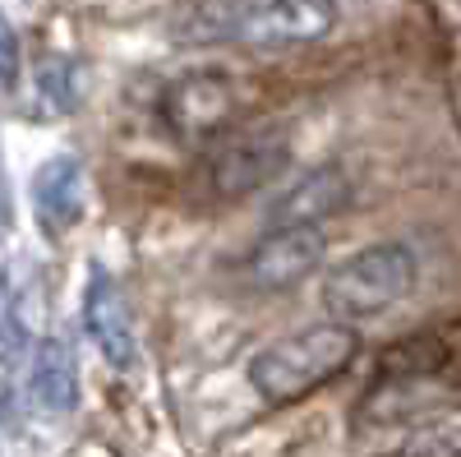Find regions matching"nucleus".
<instances>
[{
	"label": "nucleus",
	"instance_id": "f257e3e1",
	"mask_svg": "<svg viewBox=\"0 0 461 457\" xmlns=\"http://www.w3.org/2000/svg\"><path fill=\"white\" fill-rule=\"evenodd\" d=\"M356 356H360V328L328 319V324L295 328L277 342H267V347H258L245 365V379L258 402L291 407L328 388L337 374L351 370Z\"/></svg>",
	"mask_w": 461,
	"mask_h": 457
},
{
	"label": "nucleus",
	"instance_id": "f03ea898",
	"mask_svg": "<svg viewBox=\"0 0 461 457\" xmlns=\"http://www.w3.org/2000/svg\"><path fill=\"white\" fill-rule=\"evenodd\" d=\"M425 259L411 241H369L323 273V310L337 324H374L415 296Z\"/></svg>",
	"mask_w": 461,
	"mask_h": 457
},
{
	"label": "nucleus",
	"instance_id": "7ed1b4c3",
	"mask_svg": "<svg viewBox=\"0 0 461 457\" xmlns=\"http://www.w3.org/2000/svg\"><path fill=\"white\" fill-rule=\"evenodd\" d=\"M295 158L286 125H230L208 143V185L217 199H249L273 189Z\"/></svg>",
	"mask_w": 461,
	"mask_h": 457
},
{
	"label": "nucleus",
	"instance_id": "20e7f679",
	"mask_svg": "<svg viewBox=\"0 0 461 457\" xmlns=\"http://www.w3.org/2000/svg\"><path fill=\"white\" fill-rule=\"evenodd\" d=\"M341 23V0H249L230 10L226 42L245 51H300L319 47Z\"/></svg>",
	"mask_w": 461,
	"mask_h": 457
},
{
	"label": "nucleus",
	"instance_id": "39448f33",
	"mask_svg": "<svg viewBox=\"0 0 461 457\" xmlns=\"http://www.w3.org/2000/svg\"><path fill=\"white\" fill-rule=\"evenodd\" d=\"M236 121V79L221 69H189L162 93V125L180 143H212Z\"/></svg>",
	"mask_w": 461,
	"mask_h": 457
},
{
	"label": "nucleus",
	"instance_id": "423d86ee",
	"mask_svg": "<svg viewBox=\"0 0 461 457\" xmlns=\"http://www.w3.org/2000/svg\"><path fill=\"white\" fill-rule=\"evenodd\" d=\"M328 259L323 226H263V236L245 254V278L258 291H295Z\"/></svg>",
	"mask_w": 461,
	"mask_h": 457
},
{
	"label": "nucleus",
	"instance_id": "0eeeda50",
	"mask_svg": "<svg viewBox=\"0 0 461 457\" xmlns=\"http://www.w3.org/2000/svg\"><path fill=\"white\" fill-rule=\"evenodd\" d=\"M447 407V388L438 384V374H378L374 388L356 407L360 430H415L438 421V411Z\"/></svg>",
	"mask_w": 461,
	"mask_h": 457
},
{
	"label": "nucleus",
	"instance_id": "6e6552de",
	"mask_svg": "<svg viewBox=\"0 0 461 457\" xmlns=\"http://www.w3.org/2000/svg\"><path fill=\"white\" fill-rule=\"evenodd\" d=\"M356 199V180L337 162H319L267 199L263 226H328Z\"/></svg>",
	"mask_w": 461,
	"mask_h": 457
},
{
	"label": "nucleus",
	"instance_id": "1a4fd4ad",
	"mask_svg": "<svg viewBox=\"0 0 461 457\" xmlns=\"http://www.w3.org/2000/svg\"><path fill=\"white\" fill-rule=\"evenodd\" d=\"M84 328H88L93 347L102 352L106 365L130 370L139 361V337H134L130 300H125L121 282H115L106 269L88 273V287H84Z\"/></svg>",
	"mask_w": 461,
	"mask_h": 457
},
{
	"label": "nucleus",
	"instance_id": "9d476101",
	"mask_svg": "<svg viewBox=\"0 0 461 457\" xmlns=\"http://www.w3.org/2000/svg\"><path fill=\"white\" fill-rule=\"evenodd\" d=\"M32 213L47 236H65L84 217V167L69 152H56L32 176Z\"/></svg>",
	"mask_w": 461,
	"mask_h": 457
},
{
	"label": "nucleus",
	"instance_id": "9b49d317",
	"mask_svg": "<svg viewBox=\"0 0 461 457\" xmlns=\"http://www.w3.org/2000/svg\"><path fill=\"white\" fill-rule=\"evenodd\" d=\"M28 393L47 416H69L74 402H79V365H74V352L60 337L37 342L32 370H28Z\"/></svg>",
	"mask_w": 461,
	"mask_h": 457
},
{
	"label": "nucleus",
	"instance_id": "f8f14e48",
	"mask_svg": "<svg viewBox=\"0 0 461 457\" xmlns=\"http://www.w3.org/2000/svg\"><path fill=\"white\" fill-rule=\"evenodd\" d=\"M393 457H461V421H429L406 430Z\"/></svg>",
	"mask_w": 461,
	"mask_h": 457
},
{
	"label": "nucleus",
	"instance_id": "ddd939ff",
	"mask_svg": "<svg viewBox=\"0 0 461 457\" xmlns=\"http://www.w3.org/2000/svg\"><path fill=\"white\" fill-rule=\"evenodd\" d=\"M37 93H42L56 111H69L74 97H79V88H74V65L60 60V56L42 60V65H37Z\"/></svg>",
	"mask_w": 461,
	"mask_h": 457
},
{
	"label": "nucleus",
	"instance_id": "4468645a",
	"mask_svg": "<svg viewBox=\"0 0 461 457\" xmlns=\"http://www.w3.org/2000/svg\"><path fill=\"white\" fill-rule=\"evenodd\" d=\"M14 79H19V32L10 14L0 10V88H10Z\"/></svg>",
	"mask_w": 461,
	"mask_h": 457
}]
</instances>
